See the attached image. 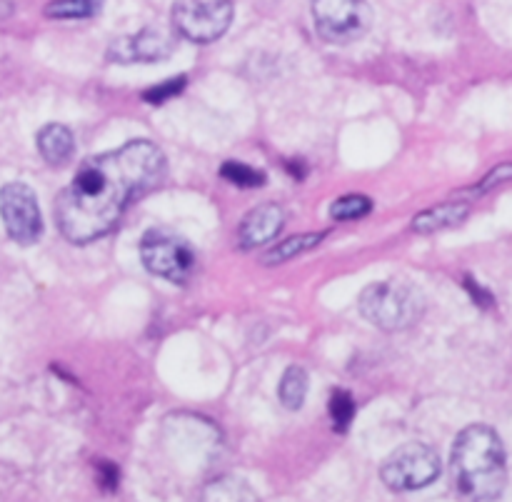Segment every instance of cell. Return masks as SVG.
Here are the masks:
<instances>
[{"label":"cell","instance_id":"cell-19","mask_svg":"<svg viewBox=\"0 0 512 502\" xmlns=\"http://www.w3.org/2000/svg\"><path fill=\"white\" fill-rule=\"evenodd\" d=\"M373 210V200L368 195H345L330 205V218L333 220H358Z\"/></svg>","mask_w":512,"mask_h":502},{"label":"cell","instance_id":"cell-1","mask_svg":"<svg viewBox=\"0 0 512 502\" xmlns=\"http://www.w3.org/2000/svg\"><path fill=\"white\" fill-rule=\"evenodd\" d=\"M165 173L163 150L143 138L88 158L55 203L63 238L88 245L113 233L130 203L158 188Z\"/></svg>","mask_w":512,"mask_h":502},{"label":"cell","instance_id":"cell-11","mask_svg":"<svg viewBox=\"0 0 512 502\" xmlns=\"http://www.w3.org/2000/svg\"><path fill=\"white\" fill-rule=\"evenodd\" d=\"M38 150L45 163L65 165L75 153V138L70 128L60 123H50L40 128L38 133Z\"/></svg>","mask_w":512,"mask_h":502},{"label":"cell","instance_id":"cell-4","mask_svg":"<svg viewBox=\"0 0 512 502\" xmlns=\"http://www.w3.org/2000/svg\"><path fill=\"white\" fill-rule=\"evenodd\" d=\"M140 260L148 273L168 280V283L185 285L195 273V250L188 240L170 228H150L140 240Z\"/></svg>","mask_w":512,"mask_h":502},{"label":"cell","instance_id":"cell-12","mask_svg":"<svg viewBox=\"0 0 512 502\" xmlns=\"http://www.w3.org/2000/svg\"><path fill=\"white\" fill-rule=\"evenodd\" d=\"M470 208L465 203H440L435 208L423 210L413 218V230L420 235L438 233V230L453 228V225L463 223L468 218Z\"/></svg>","mask_w":512,"mask_h":502},{"label":"cell","instance_id":"cell-7","mask_svg":"<svg viewBox=\"0 0 512 502\" xmlns=\"http://www.w3.org/2000/svg\"><path fill=\"white\" fill-rule=\"evenodd\" d=\"M313 20L320 38L348 45L368 30L370 8L365 0H313Z\"/></svg>","mask_w":512,"mask_h":502},{"label":"cell","instance_id":"cell-10","mask_svg":"<svg viewBox=\"0 0 512 502\" xmlns=\"http://www.w3.org/2000/svg\"><path fill=\"white\" fill-rule=\"evenodd\" d=\"M285 225V210L278 203H263L250 210L238 228V243L243 250L273 243Z\"/></svg>","mask_w":512,"mask_h":502},{"label":"cell","instance_id":"cell-13","mask_svg":"<svg viewBox=\"0 0 512 502\" xmlns=\"http://www.w3.org/2000/svg\"><path fill=\"white\" fill-rule=\"evenodd\" d=\"M200 502H260L255 490L245 480L223 475L215 478L200 490Z\"/></svg>","mask_w":512,"mask_h":502},{"label":"cell","instance_id":"cell-16","mask_svg":"<svg viewBox=\"0 0 512 502\" xmlns=\"http://www.w3.org/2000/svg\"><path fill=\"white\" fill-rule=\"evenodd\" d=\"M103 8V0H53L45 8V15L55 20H85L93 18Z\"/></svg>","mask_w":512,"mask_h":502},{"label":"cell","instance_id":"cell-6","mask_svg":"<svg viewBox=\"0 0 512 502\" xmlns=\"http://www.w3.org/2000/svg\"><path fill=\"white\" fill-rule=\"evenodd\" d=\"M230 0H178L173 5V30L193 43H213L233 23Z\"/></svg>","mask_w":512,"mask_h":502},{"label":"cell","instance_id":"cell-21","mask_svg":"<svg viewBox=\"0 0 512 502\" xmlns=\"http://www.w3.org/2000/svg\"><path fill=\"white\" fill-rule=\"evenodd\" d=\"M510 178H512V163H503V165H500V168H495L493 173L488 175V178H483V183H480L478 193L495 188V185H500V183H503V180H510Z\"/></svg>","mask_w":512,"mask_h":502},{"label":"cell","instance_id":"cell-8","mask_svg":"<svg viewBox=\"0 0 512 502\" xmlns=\"http://www.w3.org/2000/svg\"><path fill=\"white\" fill-rule=\"evenodd\" d=\"M0 218L10 238L20 245L38 243L43 233V218H40L38 198L33 188L25 183H8L0 188Z\"/></svg>","mask_w":512,"mask_h":502},{"label":"cell","instance_id":"cell-9","mask_svg":"<svg viewBox=\"0 0 512 502\" xmlns=\"http://www.w3.org/2000/svg\"><path fill=\"white\" fill-rule=\"evenodd\" d=\"M175 50V35L165 28H143L135 35H125L110 43L108 60L110 63L130 65V63H158L170 58Z\"/></svg>","mask_w":512,"mask_h":502},{"label":"cell","instance_id":"cell-22","mask_svg":"<svg viewBox=\"0 0 512 502\" xmlns=\"http://www.w3.org/2000/svg\"><path fill=\"white\" fill-rule=\"evenodd\" d=\"M98 470H100V480H103V485H108V488H118V468H115V465H110L108 460H100Z\"/></svg>","mask_w":512,"mask_h":502},{"label":"cell","instance_id":"cell-2","mask_svg":"<svg viewBox=\"0 0 512 502\" xmlns=\"http://www.w3.org/2000/svg\"><path fill=\"white\" fill-rule=\"evenodd\" d=\"M453 483L465 502H495L508 483L505 448L488 425H470L458 435L450 455Z\"/></svg>","mask_w":512,"mask_h":502},{"label":"cell","instance_id":"cell-20","mask_svg":"<svg viewBox=\"0 0 512 502\" xmlns=\"http://www.w3.org/2000/svg\"><path fill=\"white\" fill-rule=\"evenodd\" d=\"M183 88H185V75H178V78L163 80V83H158L155 88L143 90V100L150 105H163L165 100L175 98Z\"/></svg>","mask_w":512,"mask_h":502},{"label":"cell","instance_id":"cell-3","mask_svg":"<svg viewBox=\"0 0 512 502\" xmlns=\"http://www.w3.org/2000/svg\"><path fill=\"white\" fill-rule=\"evenodd\" d=\"M360 313L385 333L408 330L423 318L425 298L418 285L408 280H380L360 293Z\"/></svg>","mask_w":512,"mask_h":502},{"label":"cell","instance_id":"cell-14","mask_svg":"<svg viewBox=\"0 0 512 502\" xmlns=\"http://www.w3.org/2000/svg\"><path fill=\"white\" fill-rule=\"evenodd\" d=\"M323 238L325 233H303V235H295V238L283 240V243H275V248H270L268 253L263 255V263L265 265L288 263V260L298 258V255L308 253V250L318 248Z\"/></svg>","mask_w":512,"mask_h":502},{"label":"cell","instance_id":"cell-18","mask_svg":"<svg viewBox=\"0 0 512 502\" xmlns=\"http://www.w3.org/2000/svg\"><path fill=\"white\" fill-rule=\"evenodd\" d=\"M220 178L238 185V188H260L265 183L263 170L250 168V165L240 163V160H225L223 168H220Z\"/></svg>","mask_w":512,"mask_h":502},{"label":"cell","instance_id":"cell-17","mask_svg":"<svg viewBox=\"0 0 512 502\" xmlns=\"http://www.w3.org/2000/svg\"><path fill=\"white\" fill-rule=\"evenodd\" d=\"M328 413H330V420H333V428L338 430V433H348L350 423L355 420L353 395L343 388L333 390V393H330V400H328Z\"/></svg>","mask_w":512,"mask_h":502},{"label":"cell","instance_id":"cell-5","mask_svg":"<svg viewBox=\"0 0 512 502\" xmlns=\"http://www.w3.org/2000/svg\"><path fill=\"white\" fill-rule=\"evenodd\" d=\"M440 475V455L425 443H405L385 458L380 478L395 493L428 488Z\"/></svg>","mask_w":512,"mask_h":502},{"label":"cell","instance_id":"cell-15","mask_svg":"<svg viewBox=\"0 0 512 502\" xmlns=\"http://www.w3.org/2000/svg\"><path fill=\"white\" fill-rule=\"evenodd\" d=\"M280 403L288 410L303 408L305 395H308V373L300 365H290L280 378Z\"/></svg>","mask_w":512,"mask_h":502}]
</instances>
